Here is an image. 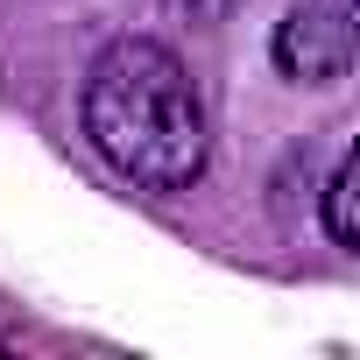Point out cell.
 I'll return each mask as SVG.
<instances>
[{
	"label": "cell",
	"mask_w": 360,
	"mask_h": 360,
	"mask_svg": "<svg viewBox=\"0 0 360 360\" xmlns=\"http://www.w3.org/2000/svg\"><path fill=\"white\" fill-rule=\"evenodd\" d=\"M85 134L134 191H191L205 176V99L191 71L148 36H120L85 71Z\"/></svg>",
	"instance_id": "1"
},
{
	"label": "cell",
	"mask_w": 360,
	"mask_h": 360,
	"mask_svg": "<svg viewBox=\"0 0 360 360\" xmlns=\"http://www.w3.org/2000/svg\"><path fill=\"white\" fill-rule=\"evenodd\" d=\"M325 233L339 240V248H360V219H353V148L332 162V176H325Z\"/></svg>",
	"instance_id": "3"
},
{
	"label": "cell",
	"mask_w": 360,
	"mask_h": 360,
	"mask_svg": "<svg viewBox=\"0 0 360 360\" xmlns=\"http://www.w3.org/2000/svg\"><path fill=\"white\" fill-rule=\"evenodd\" d=\"M276 64L297 85H339L353 71V0L290 8L283 29H276Z\"/></svg>",
	"instance_id": "2"
},
{
	"label": "cell",
	"mask_w": 360,
	"mask_h": 360,
	"mask_svg": "<svg viewBox=\"0 0 360 360\" xmlns=\"http://www.w3.org/2000/svg\"><path fill=\"white\" fill-rule=\"evenodd\" d=\"M162 8H169V15H184V22H226L240 0H162Z\"/></svg>",
	"instance_id": "4"
}]
</instances>
